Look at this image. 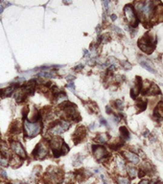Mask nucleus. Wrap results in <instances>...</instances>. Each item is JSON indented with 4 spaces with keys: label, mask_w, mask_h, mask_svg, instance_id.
Wrapping results in <instances>:
<instances>
[{
    "label": "nucleus",
    "mask_w": 163,
    "mask_h": 184,
    "mask_svg": "<svg viewBox=\"0 0 163 184\" xmlns=\"http://www.w3.org/2000/svg\"><path fill=\"white\" fill-rule=\"evenodd\" d=\"M49 146L52 150V153L55 157H60L68 153L69 148L60 137H53L49 142Z\"/></svg>",
    "instance_id": "nucleus-1"
},
{
    "label": "nucleus",
    "mask_w": 163,
    "mask_h": 184,
    "mask_svg": "<svg viewBox=\"0 0 163 184\" xmlns=\"http://www.w3.org/2000/svg\"><path fill=\"white\" fill-rule=\"evenodd\" d=\"M155 43H156L155 37H152L151 33H147L143 37H141L138 40V46L143 52L151 53V52H153Z\"/></svg>",
    "instance_id": "nucleus-2"
},
{
    "label": "nucleus",
    "mask_w": 163,
    "mask_h": 184,
    "mask_svg": "<svg viewBox=\"0 0 163 184\" xmlns=\"http://www.w3.org/2000/svg\"><path fill=\"white\" fill-rule=\"evenodd\" d=\"M63 181V175L58 168H49L44 176L45 184H60Z\"/></svg>",
    "instance_id": "nucleus-3"
},
{
    "label": "nucleus",
    "mask_w": 163,
    "mask_h": 184,
    "mask_svg": "<svg viewBox=\"0 0 163 184\" xmlns=\"http://www.w3.org/2000/svg\"><path fill=\"white\" fill-rule=\"evenodd\" d=\"M24 128V133L25 137L27 138H32L37 136L41 131V125L38 122H30V121H25L23 124Z\"/></svg>",
    "instance_id": "nucleus-4"
},
{
    "label": "nucleus",
    "mask_w": 163,
    "mask_h": 184,
    "mask_svg": "<svg viewBox=\"0 0 163 184\" xmlns=\"http://www.w3.org/2000/svg\"><path fill=\"white\" fill-rule=\"evenodd\" d=\"M69 127H70V123L66 122V121H60V122L53 123L48 131L49 134L58 136V135L61 134L63 132H64L66 130H68Z\"/></svg>",
    "instance_id": "nucleus-5"
},
{
    "label": "nucleus",
    "mask_w": 163,
    "mask_h": 184,
    "mask_svg": "<svg viewBox=\"0 0 163 184\" xmlns=\"http://www.w3.org/2000/svg\"><path fill=\"white\" fill-rule=\"evenodd\" d=\"M48 146H49V144L45 140H42L41 142H39L33 152L34 158H36V159L45 158L48 154V150H49Z\"/></svg>",
    "instance_id": "nucleus-6"
},
{
    "label": "nucleus",
    "mask_w": 163,
    "mask_h": 184,
    "mask_svg": "<svg viewBox=\"0 0 163 184\" xmlns=\"http://www.w3.org/2000/svg\"><path fill=\"white\" fill-rule=\"evenodd\" d=\"M10 148H11V150H13L14 154L18 155V157H19L20 158H26L27 157L25 150H24L23 146H22L20 142L15 141V140L12 141V142H11Z\"/></svg>",
    "instance_id": "nucleus-7"
},
{
    "label": "nucleus",
    "mask_w": 163,
    "mask_h": 184,
    "mask_svg": "<svg viewBox=\"0 0 163 184\" xmlns=\"http://www.w3.org/2000/svg\"><path fill=\"white\" fill-rule=\"evenodd\" d=\"M124 13H125V15L128 19V21L130 22L131 25L135 27L137 25V19H136V15L134 14V11H133V8L131 4L129 5H126L125 8H124Z\"/></svg>",
    "instance_id": "nucleus-8"
},
{
    "label": "nucleus",
    "mask_w": 163,
    "mask_h": 184,
    "mask_svg": "<svg viewBox=\"0 0 163 184\" xmlns=\"http://www.w3.org/2000/svg\"><path fill=\"white\" fill-rule=\"evenodd\" d=\"M92 153L94 154L95 158L98 160H103L105 157H108V152H106V150L102 146H96V145H94L92 147Z\"/></svg>",
    "instance_id": "nucleus-9"
},
{
    "label": "nucleus",
    "mask_w": 163,
    "mask_h": 184,
    "mask_svg": "<svg viewBox=\"0 0 163 184\" xmlns=\"http://www.w3.org/2000/svg\"><path fill=\"white\" fill-rule=\"evenodd\" d=\"M115 167L120 173H126V159L122 155H117L115 157Z\"/></svg>",
    "instance_id": "nucleus-10"
},
{
    "label": "nucleus",
    "mask_w": 163,
    "mask_h": 184,
    "mask_svg": "<svg viewBox=\"0 0 163 184\" xmlns=\"http://www.w3.org/2000/svg\"><path fill=\"white\" fill-rule=\"evenodd\" d=\"M85 135H86V129L83 127H79L76 130L74 135H73V141L76 144L81 142L83 140V138L85 137Z\"/></svg>",
    "instance_id": "nucleus-11"
},
{
    "label": "nucleus",
    "mask_w": 163,
    "mask_h": 184,
    "mask_svg": "<svg viewBox=\"0 0 163 184\" xmlns=\"http://www.w3.org/2000/svg\"><path fill=\"white\" fill-rule=\"evenodd\" d=\"M124 157L125 158L128 160V161H130V162L132 164H138L140 162V158L138 155L135 153H132V152H129V150H127V152H124Z\"/></svg>",
    "instance_id": "nucleus-12"
},
{
    "label": "nucleus",
    "mask_w": 163,
    "mask_h": 184,
    "mask_svg": "<svg viewBox=\"0 0 163 184\" xmlns=\"http://www.w3.org/2000/svg\"><path fill=\"white\" fill-rule=\"evenodd\" d=\"M139 63H140V65L142 66V67H144L145 69H147L149 72H152V73H155V70L154 65L152 64V63L149 60L145 59V58H141V59H139Z\"/></svg>",
    "instance_id": "nucleus-13"
},
{
    "label": "nucleus",
    "mask_w": 163,
    "mask_h": 184,
    "mask_svg": "<svg viewBox=\"0 0 163 184\" xmlns=\"http://www.w3.org/2000/svg\"><path fill=\"white\" fill-rule=\"evenodd\" d=\"M0 153H2V157L5 159L10 157V149L4 141H0Z\"/></svg>",
    "instance_id": "nucleus-14"
},
{
    "label": "nucleus",
    "mask_w": 163,
    "mask_h": 184,
    "mask_svg": "<svg viewBox=\"0 0 163 184\" xmlns=\"http://www.w3.org/2000/svg\"><path fill=\"white\" fill-rule=\"evenodd\" d=\"M10 164H11V166H13V167H15V168H16V167H18V166L21 165V158L19 157H18V155L14 154L13 157H11Z\"/></svg>",
    "instance_id": "nucleus-15"
},
{
    "label": "nucleus",
    "mask_w": 163,
    "mask_h": 184,
    "mask_svg": "<svg viewBox=\"0 0 163 184\" xmlns=\"http://www.w3.org/2000/svg\"><path fill=\"white\" fill-rule=\"evenodd\" d=\"M126 173L128 174V176H130L131 178H134L137 176V169H135L132 166H127L126 167Z\"/></svg>",
    "instance_id": "nucleus-16"
},
{
    "label": "nucleus",
    "mask_w": 163,
    "mask_h": 184,
    "mask_svg": "<svg viewBox=\"0 0 163 184\" xmlns=\"http://www.w3.org/2000/svg\"><path fill=\"white\" fill-rule=\"evenodd\" d=\"M149 95H157V94L160 93V89L158 88L156 85H151L150 88L147 90Z\"/></svg>",
    "instance_id": "nucleus-17"
},
{
    "label": "nucleus",
    "mask_w": 163,
    "mask_h": 184,
    "mask_svg": "<svg viewBox=\"0 0 163 184\" xmlns=\"http://www.w3.org/2000/svg\"><path fill=\"white\" fill-rule=\"evenodd\" d=\"M96 141L100 144H105L109 141V136L106 133H100L96 137Z\"/></svg>",
    "instance_id": "nucleus-18"
},
{
    "label": "nucleus",
    "mask_w": 163,
    "mask_h": 184,
    "mask_svg": "<svg viewBox=\"0 0 163 184\" xmlns=\"http://www.w3.org/2000/svg\"><path fill=\"white\" fill-rule=\"evenodd\" d=\"M154 115L155 117H163V103H160L158 104V105L156 107V108L155 109V112H154Z\"/></svg>",
    "instance_id": "nucleus-19"
},
{
    "label": "nucleus",
    "mask_w": 163,
    "mask_h": 184,
    "mask_svg": "<svg viewBox=\"0 0 163 184\" xmlns=\"http://www.w3.org/2000/svg\"><path fill=\"white\" fill-rule=\"evenodd\" d=\"M120 135H121V138L125 139V140H129V139H130V133H129L126 127L120 128Z\"/></svg>",
    "instance_id": "nucleus-20"
},
{
    "label": "nucleus",
    "mask_w": 163,
    "mask_h": 184,
    "mask_svg": "<svg viewBox=\"0 0 163 184\" xmlns=\"http://www.w3.org/2000/svg\"><path fill=\"white\" fill-rule=\"evenodd\" d=\"M11 131L13 132V134H18L21 131V127L19 125V123H14L11 128Z\"/></svg>",
    "instance_id": "nucleus-21"
},
{
    "label": "nucleus",
    "mask_w": 163,
    "mask_h": 184,
    "mask_svg": "<svg viewBox=\"0 0 163 184\" xmlns=\"http://www.w3.org/2000/svg\"><path fill=\"white\" fill-rule=\"evenodd\" d=\"M66 101H67V96L64 93H59L57 95V98H56V103L57 104H61Z\"/></svg>",
    "instance_id": "nucleus-22"
},
{
    "label": "nucleus",
    "mask_w": 163,
    "mask_h": 184,
    "mask_svg": "<svg viewBox=\"0 0 163 184\" xmlns=\"http://www.w3.org/2000/svg\"><path fill=\"white\" fill-rule=\"evenodd\" d=\"M117 183L118 184H131V181L128 177L119 176L117 178Z\"/></svg>",
    "instance_id": "nucleus-23"
},
{
    "label": "nucleus",
    "mask_w": 163,
    "mask_h": 184,
    "mask_svg": "<svg viewBox=\"0 0 163 184\" xmlns=\"http://www.w3.org/2000/svg\"><path fill=\"white\" fill-rule=\"evenodd\" d=\"M136 107L140 108V110H144L146 108V107H147V103H146L145 101H143V100L139 99L137 103H136Z\"/></svg>",
    "instance_id": "nucleus-24"
},
{
    "label": "nucleus",
    "mask_w": 163,
    "mask_h": 184,
    "mask_svg": "<svg viewBox=\"0 0 163 184\" xmlns=\"http://www.w3.org/2000/svg\"><path fill=\"white\" fill-rule=\"evenodd\" d=\"M83 157H82V155H77L75 161L73 162V165H75V166L81 165L82 162H83Z\"/></svg>",
    "instance_id": "nucleus-25"
},
{
    "label": "nucleus",
    "mask_w": 163,
    "mask_h": 184,
    "mask_svg": "<svg viewBox=\"0 0 163 184\" xmlns=\"http://www.w3.org/2000/svg\"><path fill=\"white\" fill-rule=\"evenodd\" d=\"M115 107L117 108H119V109H122L123 107H124V104H123V101L122 100H117V101L115 102Z\"/></svg>",
    "instance_id": "nucleus-26"
},
{
    "label": "nucleus",
    "mask_w": 163,
    "mask_h": 184,
    "mask_svg": "<svg viewBox=\"0 0 163 184\" xmlns=\"http://www.w3.org/2000/svg\"><path fill=\"white\" fill-rule=\"evenodd\" d=\"M121 64L123 65V67L126 68V69H128V70L132 68V64H131V63H129L128 61H122Z\"/></svg>",
    "instance_id": "nucleus-27"
},
{
    "label": "nucleus",
    "mask_w": 163,
    "mask_h": 184,
    "mask_svg": "<svg viewBox=\"0 0 163 184\" xmlns=\"http://www.w3.org/2000/svg\"><path fill=\"white\" fill-rule=\"evenodd\" d=\"M112 29L115 30V32L118 33V34H122V30L120 29L119 27H117V26H112Z\"/></svg>",
    "instance_id": "nucleus-28"
},
{
    "label": "nucleus",
    "mask_w": 163,
    "mask_h": 184,
    "mask_svg": "<svg viewBox=\"0 0 163 184\" xmlns=\"http://www.w3.org/2000/svg\"><path fill=\"white\" fill-rule=\"evenodd\" d=\"M100 122H101V125L108 127V123H106V120H105L103 117H101V118H100Z\"/></svg>",
    "instance_id": "nucleus-29"
},
{
    "label": "nucleus",
    "mask_w": 163,
    "mask_h": 184,
    "mask_svg": "<svg viewBox=\"0 0 163 184\" xmlns=\"http://www.w3.org/2000/svg\"><path fill=\"white\" fill-rule=\"evenodd\" d=\"M109 1H104V2H103L104 8H105L106 10H108V9H109Z\"/></svg>",
    "instance_id": "nucleus-30"
},
{
    "label": "nucleus",
    "mask_w": 163,
    "mask_h": 184,
    "mask_svg": "<svg viewBox=\"0 0 163 184\" xmlns=\"http://www.w3.org/2000/svg\"><path fill=\"white\" fill-rule=\"evenodd\" d=\"M138 184H150V181H149V180H147V179H143V180L140 181Z\"/></svg>",
    "instance_id": "nucleus-31"
},
{
    "label": "nucleus",
    "mask_w": 163,
    "mask_h": 184,
    "mask_svg": "<svg viewBox=\"0 0 163 184\" xmlns=\"http://www.w3.org/2000/svg\"><path fill=\"white\" fill-rule=\"evenodd\" d=\"M67 86H68L69 88H71V89H74L75 88V86H74V85H73L72 82H69L68 85H67Z\"/></svg>",
    "instance_id": "nucleus-32"
},
{
    "label": "nucleus",
    "mask_w": 163,
    "mask_h": 184,
    "mask_svg": "<svg viewBox=\"0 0 163 184\" xmlns=\"http://www.w3.org/2000/svg\"><path fill=\"white\" fill-rule=\"evenodd\" d=\"M110 18H111V20H116L117 18H116L115 15H110Z\"/></svg>",
    "instance_id": "nucleus-33"
},
{
    "label": "nucleus",
    "mask_w": 163,
    "mask_h": 184,
    "mask_svg": "<svg viewBox=\"0 0 163 184\" xmlns=\"http://www.w3.org/2000/svg\"><path fill=\"white\" fill-rule=\"evenodd\" d=\"M106 112H108V113H110V107H109V105H108V107H106Z\"/></svg>",
    "instance_id": "nucleus-34"
},
{
    "label": "nucleus",
    "mask_w": 163,
    "mask_h": 184,
    "mask_svg": "<svg viewBox=\"0 0 163 184\" xmlns=\"http://www.w3.org/2000/svg\"><path fill=\"white\" fill-rule=\"evenodd\" d=\"M3 10H4V8H3L2 6H0V13H2V12H3Z\"/></svg>",
    "instance_id": "nucleus-35"
},
{
    "label": "nucleus",
    "mask_w": 163,
    "mask_h": 184,
    "mask_svg": "<svg viewBox=\"0 0 163 184\" xmlns=\"http://www.w3.org/2000/svg\"><path fill=\"white\" fill-rule=\"evenodd\" d=\"M156 184H162V183H158V182H157V183H156Z\"/></svg>",
    "instance_id": "nucleus-36"
},
{
    "label": "nucleus",
    "mask_w": 163,
    "mask_h": 184,
    "mask_svg": "<svg viewBox=\"0 0 163 184\" xmlns=\"http://www.w3.org/2000/svg\"><path fill=\"white\" fill-rule=\"evenodd\" d=\"M20 184H25V183H20Z\"/></svg>",
    "instance_id": "nucleus-37"
}]
</instances>
